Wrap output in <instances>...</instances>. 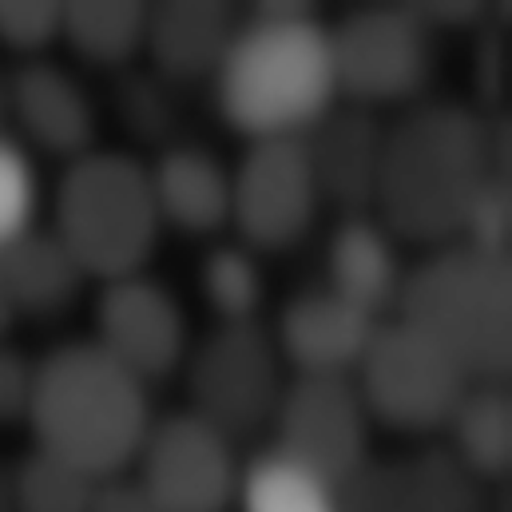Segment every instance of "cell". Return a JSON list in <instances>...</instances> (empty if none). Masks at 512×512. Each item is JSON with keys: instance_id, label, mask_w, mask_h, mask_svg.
Returning a JSON list of instances; mask_svg holds the SVG:
<instances>
[{"instance_id": "1", "label": "cell", "mask_w": 512, "mask_h": 512, "mask_svg": "<svg viewBox=\"0 0 512 512\" xmlns=\"http://www.w3.org/2000/svg\"><path fill=\"white\" fill-rule=\"evenodd\" d=\"M505 120L453 100H417L385 128L374 219L401 243L461 239L481 187L505 175Z\"/></svg>"}, {"instance_id": "2", "label": "cell", "mask_w": 512, "mask_h": 512, "mask_svg": "<svg viewBox=\"0 0 512 512\" xmlns=\"http://www.w3.org/2000/svg\"><path fill=\"white\" fill-rule=\"evenodd\" d=\"M219 116L251 139L310 131L338 104L330 24L306 4H258L211 76Z\"/></svg>"}, {"instance_id": "3", "label": "cell", "mask_w": 512, "mask_h": 512, "mask_svg": "<svg viewBox=\"0 0 512 512\" xmlns=\"http://www.w3.org/2000/svg\"><path fill=\"white\" fill-rule=\"evenodd\" d=\"M24 421L40 453L108 481L131 469L155 417L147 385L88 338L36 362Z\"/></svg>"}, {"instance_id": "4", "label": "cell", "mask_w": 512, "mask_h": 512, "mask_svg": "<svg viewBox=\"0 0 512 512\" xmlns=\"http://www.w3.org/2000/svg\"><path fill=\"white\" fill-rule=\"evenodd\" d=\"M393 318L433 342L469 382H505L512 358L509 258L465 243L433 247V255L409 266Z\"/></svg>"}, {"instance_id": "5", "label": "cell", "mask_w": 512, "mask_h": 512, "mask_svg": "<svg viewBox=\"0 0 512 512\" xmlns=\"http://www.w3.org/2000/svg\"><path fill=\"white\" fill-rule=\"evenodd\" d=\"M52 231L88 278L116 282L143 274L163 235L147 163L96 147L72 159L56 187Z\"/></svg>"}, {"instance_id": "6", "label": "cell", "mask_w": 512, "mask_h": 512, "mask_svg": "<svg viewBox=\"0 0 512 512\" xmlns=\"http://www.w3.org/2000/svg\"><path fill=\"white\" fill-rule=\"evenodd\" d=\"M338 96L354 108L417 104L433 80L437 32L413 4H362L330 28Z\"/></svg>"}, {"instance_id": "7", "label": "cell", "mask_w": 512, "mask_h": 512, "mask_svg": "<svg viewBox=\"0 0 512 512\" xmlns=\"http://www.w3.org/2000/svg\"><path fill=\"white\" fill-rule=\"evenodd\" d=\"M191 413L211 421L231 441L270 425L282 385L286 362L258 322H219L183 362Z\"/></svg>"}, {"instance_id": "8", "label": "cell", "mask_w": 512, "mask_h": 512, "mask_svg": "<svg viewBox=\"0 0 512 512\" xmlns=\"http://www.w3.org/2000/svg\"><path fill=\"white\" fill-rule=\"evenodd\" d=\"M354 385L374 421L397 433H441L473 382L417 330L385 318L354 370Z\"/></svg>"}, {"instance_id": "9", "label": "cell", "mask_w": 512, "mask_h": 512, "mask_svg": "<svg viewBox=\"0 0 512 512\" xmlns=\"http://www.w3.org/2000/svg\"><path fill=\"white\" fill-rule=\"evenodd\" d=\"M131 465L159 512H223L243 473L235 441L191 409L155 417Z\"/></svg>"}, {"instance_id": "10", "label": "cell", "mask_w": 512, "mask_h": 512, "mask_svg": "<svg viewBox=\"0 0 512 512\" xmlns=\"http://www.w3.org/2000/svg\"><path fill=\"white\" fill-rule=\"evenodd\" d=\"M322 211L314 167L302 135L251 139L247 155L231 167V227L255 255L298 247Z\"/></svg>"}, {"instance_id": "11", "label": "cell", "mask_w": 512, "mask_h": 512, "mask_svg": "<svg viewBox=\"0 0 512 512\" xmlns=\"http://www.w3.org/2000/svg\"><path fill=\"white\" fill-rule=\"evenodd\" d=\"M270 425L278 437L274 449L330 485H342L354 469H362L374 457L370 453L374 417L354 378L294 374L282 385Z\"/></svg>"}, {"instance_id": "12", "label": "cell", "mask_w": 512, "mask_h": 512, "mask_svg": "<svg viewBox=\"0 0 512 512\" xmlns=\"http://www.w3.org/2000/svg\"><path fill=\"white\" fill-rule=\"evenodd\" d=\"M104 354H112L124 370H131L143 385L175 374L191 354V330L179 298L147 278L128 274L104 282L96 298V338Z\"/></svg>"}, {"instance_id": "13", "label": "cell", "mask_w": 512, "mask_h": 512, "mask_svg": "<svg viewBox=\"0 0 512 512\" xmlns=\"http://www.w3.org/2000/svg\"><path fill=\"white\" fill-rule=\"evenodd\" d=\"M378 330V318L362 314L346 298H338L326 286L298 290L274 326V346L294 374H318V378H354L370 338Z\"/></svg>"}, {"instance_id": "14", "label": "cell", "mask_w": 512, "mask_h": 512, "mask_svg": "<svg viewBox=\"0 0 512 512\" xmlns=\"http://www.w3.org/2000/svg\"><path fill=\"white\" fill-rule=\"evenodd\" d=\"M4 116L44 155L80 159L96 139V108L84 84L52 60H28L4 76Z\"/></svg>"}, {"instance_id": "15", "label": "cell", "mask_w": 512, "mask_h": 512, "mask_svg": "<svg viewBox=\"0 0 512 512\" xmlns=\"http://www.w3.org/2000/svg\"><path fill=\"white\" fill-rule=\"evenodd\" d=\"M385 124L366 108H330L310 131H302L306 159L322 203L346 215H374L378 171H382Z\"/></svg>"}, {"instance_id": "16", "label": "cell", "mask_w": 512, "mask_h": 512, "mask_svg": "<svg viewBox=\"0 0 512 512\" xmlns=\"http://www.w3.org/2000/svg\"><path fill=\"white\" fill-rule=\"evenodd\" d=\"M409 266L397 239L374 215H346L326 239V290L346 298L370 318H393Z\"/></svg>"}, {"instance_id": "17", "label": "cell", "mask_w": 512, "mask_h": 512, "mask_svg": "<svg viewBox=\"0 0 512 512\" xmlns=\"http://www.w3.org/2000/svg\"><path fill=\"white\" fill-rule=\"evenodd\" d=\"M239 16L227 4L215 0H171L159 8H147V36L143 48L151 56V68L171 80H211L235 40Z\"/></svg>"}, {"instance_id": "18", "label": "cell", "mask_w": 512, "mask_h": 512, "mask_svg": "<svg viewBox=\"0 0 512 512\" xmlns=\"http://www.w3.org/2000/svg\"><path fill=\"white\" fill-rule=\"evenodd\" d=\"M151 195L163 227L183 235H215L231 223V171L199 143H167L147 163Z\"/></svg>"}, {"instance_id": "19", "label": "cell", "mask_w": 512, "mask_h": 512, "mask_svg": "<svg viewBox=\"0 0 512 512\" xmlns=\"http://www.w3.org/2000/svg\"><path fill=\"white\" fill-rule=\"evenodd\" d=\"M0 278H4L16 318L20 314L56 318L80 298L88 282V274L80 270V262L72 258V251L60 243L52 227L48 231L32 227L20 239H12L0 251Z\"/></svg>"}, {"instance_id": "20", "label": "cell", "mask_w": 512, "mask_h": 512, "mask_svg": "<svg viewBox=\"0 0 512 512\" xmlns=\"http://www.w3.org/2000/svg\"><path fill=\"white\" fill-rule=\"evenodd\" d=\"M445 449L477 473L485 485H497L512 461V401L505 382H473L445 421Z\"/></svg>"}, {"instance_id": "21", "label": "cell", "mask_w": 512, "mask_h": 512, "mask_svg": "<svg viewBox=\"0 0 512 512\" xmlns=\"http://www.w3.org/2000/svg\"><path fill=\"white\" fill-rule=\"evenodd\" d=\"M147 8L131 0H76L64 4L60 40L96 68H128L143 52Z\"/></svg>"}, {"instance_id": "22", "label": "cell", "mask_w": 512, "mask_h": 512, "mask_svg": "<svg viewBox=\"0 0 512 512\" xmlns=\"http://www.w3.org/2000/svg\"><path fill=\"white\" fill-rule=\"evenodd\" d=\"M235 505L239 512H338L334 485L278 449H266L243 465Z\"/></svg>"}, {"instance_id": "23", "label": "cell", "mask_w": 512, "mask_h": 512, "mask_svg": "<svg viewBox=\"0 0 512 512\" xmlns=\"http://www.w3.org/2000/svg\"><path fill=\"white\" fill-rule=\"evenodd\" d=\"M401 465L409 512H493L489 485L469 473L445 445H429Z\"/></svg>"}, {"instance_id": "24", "label": "cell", "mask_w": 512, "mask_h": 512, "mask_svg": "<svg viewBox=\"0 0 512 512\" xmlns=\"http://www.w3.org/2000/svg\"><path fill=\"white\" fill-rule=\"evenodd\" d=\"M199 290L219 322H258L266 302V274L251 247L223 243L199 266Z\"/></svg>"}, {"instance_id": "25", "label": "cell", "mask_w": 512, "mask_h": 512, "mask_svg": "<svg viewBox=\"0 0 512 512\" xmlns=\"http://www.w3.org/2000/svg\"><path fill=\"white\" fill-rule=\"evenodd\" d=\"M100 481L32 449L20 465H12V501L16 512H88Z\"/></svg>"}, {"instance_id": "26", "label": "cell", "mask_w": 512, "mask_h": 512, "mask_svg": "<svg viewBox=\"0 0 512 512\" xmlns=\"http://www.w3.org/2000/svg\"><path fill=\"white\" fill-rule=\"evenodd\" d=\"M116 112L124 120V128L135 139L147 143H175L179 131V100H175V84L163 80L155 68H124L120 84H116Z\"/></svg>"}, {"instance_id": "27", "label": "cell", "mask_w": 512, "mask_h": 512, "mask_svg": "<svg viewBox=\"0 0 512 512\" xmlns=\"http://www.w3.org/2000/svg\"><path fill=\"white\" fill-rule=\"evenodd\" d=\"M36 199H40V187H36L28 151L16 139L0 135V251L24 231H32Z\"/></svg>"}, {"instance_id": "28", "label": "cell", "mask_w": 512, "mask_h": 512, "mask_svg": "<svg viewBox=\"0 0 512 512\" xmlns=\"http://www.w3.org/2000/svg\"><path fill=\"white\" fill-rule=\"evenodd\" d=\"M338 512H409L405 501V465L370 457L342 485H334Z\"/></svg>"}, {"instance_id": "29", "label": "cell", "mask_w": 512, "mask_h": 512, "mask_svg": "<svg viewBox=\"0 0 512 512\" xmlns=\"http://www.w3.org/2000/svg\"><path fill=\"white\" fill-rule=\"evenodd\" d=\"M64 28V4L52 0H4L0 4V44L36 56L60 40Z\"/></svg>"}, {"instance_id": "30", "label": "cell", "mask_w": 512, "mask_h": 512, "mask_svg": "<svg viewBox=\"0 0 512 512\" xmlns=\"http://www.w3.org/2000/svg\"><path fill=\"white\" fill-rule=\"evenodd\" d=\"M509 223H512L509 179L497 175V179H489V183L481 187V195L473 199L457 243H465V247H473V251H485V255L509 258Z\"/></svg>"}, {"instance_id": "31", "label": "cell", "mask_w": 512, "mask_h": 512, "mask_svg": "<svg viewBox=\"0 0 512 512\" xmlns=\"http://www.w3.org/2000/svg\"><path fill=\"white\" fill-rule=\"evenodd\" d=\"M32 374H36V362L0 338V425L20 421L28 413Z\"/></svg>"}, {"instance_id": "32", "label": "cell", "mask_w": 512, "mask_h": 512, "mask_svg": "<svg viewBox=\"0 0 512 512\" xmlns=\"http://www.w3.org/2000/svg\"><path fill=\"white\" fill-rule=\"evenodd\" d=\"M88 512H159L155 501L131 481V477H108L96 489V501Z\"/></svg>"}, {"instance_id": "33", "label": "cell", "mask_w": 512, "mask_h": 512, "mask_svg": "<svg viewBox=\"0 0 512 512\" xmlns=\"http://www.w3.org/2000/svg\"><path fill=\"white\" fill-rule=\"evenodd\" d=\"M489 52H493V56H501V40H497V36H489V40H485V48H481L473 60H481V64H485V56H489ZM501 84H505V72H497V68H481V92H485V96H493V100H497V96H501Z\"/></svg>"}, {"instance_id": "34", "label": "cell", "mask_w": 512, "mask_h": 512, "mask_svg": "<svg viewBox=\"0 0 512 512\" xmlns=\"http://www.w3.org/2000/svg\"><path fill=\"white\" fill-rule=\"evenodd\" d=\"M0 512H16V501H12V465H0Z\"/></svg>"}, {"instance_id": "35", "label": "cell", "mask_w": 512, "mask_h": 512, "mask_svg": "<svg viewBox=\"0 0 512 512\" xmlns=\"http://www.w3.org/2000/svg\"><path fill=\"white\" fill-rule=\"evenodd\" d=\"M12 322H16V310H12V302H8V290H4V278H0V338L12 330Z\"/></svg>"}, {"instance_id": "36", "label": "cell", "mask_w": 512, "mask_h": 512, "mask_svg": "<svg viewBox=\"0 0 512 512\" xmlns=\"http://www.w3.org/2000/svg\"><path fill=\"white\" fill-rule=\"evenodd\" d=\"M0 124H4V76H0Z\"/></svg>"}]
</instances>
